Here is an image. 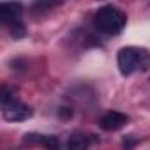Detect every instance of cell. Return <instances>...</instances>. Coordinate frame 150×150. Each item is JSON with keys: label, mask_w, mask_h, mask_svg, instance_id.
I'll list each match as a JSON object with an SVG mask.
<instances>
[{"label": "cell", "mask_w": 150, "mask_h": 150, "mask_svg": "<svg viewBox=\"0 0 150 150\" xmlns=\"http://www.w3.org/2000/svg\"><path fill=\"white\" fill-rule=\"evenodd\" d=\"M88 145H90V141H88V138L83 136V134H74V136H71L69 141H67V148H69V150H83V148H87Z\"/></svg>", "instance_id": "cell-6"}, {"label": "cell", "mask_w": 150, "mask_h": 150, "mask_svg": "<svg viewBox=\"0 0 150 150\" xmlns=\"http://www.w3.org/2000/svg\"><path fill=\"white\" fill-rule=\"evenodd\" d=\"M60 117H64V118L72 117V110L71 108H60Z\"/></svg>", "instance_id": "cell-10"}, {"label": "cell", "mask_w": 150, "mask_h": 150, "mask_svg": "<svg viewBox=\"0 0 150 150\" xmlns=\"http://www.w3.org/2000/svg\"><path fill=\"white\" fill-rule=\"evenodd\" d=\"M125 21H127L125 14L113 6H104L94 14L96 28L108 35H115V34L122 32V28L125 27Z\"/></svg>", "instance_id": "cell-2"}, {"label": "cell", "mask_w": 150, "mask_h": 150, "mask_svg": "<svg viewBox=\"0 0 150 150\" xmlns=\"http://www.w3.org/2000/svg\"><path fill=\"white\" fill-rule=\"evenodd\" d=\"M13 97H14V96H13V92H11L7 87H2V88H0V101H2V104L9 103Z\"/></svg>", "instance_id": "cell-9"}, {"label": "cell", "mask_w": 150, "mask_h": 150, "mask_svg": "<svg viewBox=\"0 0 150 150\" xmlns=\"http://www.w3.org/2000/svg\"><path fill=\"white\" fill-rule=\"evenodd\" d=\"M127 122H129L127 115H124V113H120V111H108V113H104V115L99 118L97 124H99V127L104 129V131H118V129H122Z\"/></svg>", "instance_id": "cell-5"}, {"label": "cell", "mask_w": 150, "mask_h": 150, "mask_svg": "<svg viewBox=\"0 0 150 150\" xmlns=\"http://www.w3.org/2000/svg\"><path fill=\"white\" fill-rule=\"evenodd\" d=\"M2 113H4V118L9 122H23L32 117V108H28L27 104L13 97L9 103L2 104Z\"/></svg>", "instance_id": "cell-3"}, {"label": "cell", "mask_w": 150, "mask_h": 150, "mask_svg": "<svg viewBox=\"0 0 150 150\" xmlns=\"http://www.w3.org/2000/svg\"><path fill=\"white\" fill-rule=\"evenodd\" d=\"M39 143L44 145V146H48V148H58V145H60L55 136H41L39 138Z\"/></svg>", "instance_id": "cell-8"}, {"label": "cell", "mask_w": 150, "mask_h": 150, "mask_svg": "<svg viewBox=\"0 0 150 150\" xmlns=\"http://www.w3.org/2000/svg\"><path fill=\"white\" fill-rule=\"evenodd\" d=\"M21 16H23V6L16 0H9V2H4L0 6V18L7 27L21 21Z\"/></svg>", "instance_id": "cell-4"}, {"label": "cell", "mask_w": 150, "mask_h": 150, "mask_svg": "<svg viewBox=\"0 0 150 150\" xmlns=\"http://www.w3.org/2000/svg\"><path fill=\"white\" fill-rule=\"evenodd\" d=\"M117 64H118V71L124 76H129V74H132L138 69H141V71L150 69V55L145 50L127 46L118 51Z\"/></svg>", "instance_id": "cell-1"}, {"label": "cell", "mask_w": 150, "mask_h": 150, "mask_svg": "<svg viewBox=\"0 0 150 150\" xmlns=\"http://www.w3.org/2000/svg\"><path fill=\"white\" fill-rule=\"evenodd\" d=\"M9 28H11V35H13L14 39H21V37H25V27H23V23H21V21H18V23L11 25Z\"/></svg>", "instance_id": "cell-7"}]
</instances>
